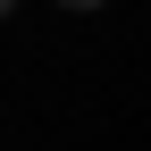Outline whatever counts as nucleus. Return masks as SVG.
Instances as JSON below:
<instances>
[{
    "instance_id": "f257e3e1",
    "label": "nucleus",
    "mask_w": 151,
    "mask_h": 151,
    "mask_svg": "<svg viewBox=\"0 0 151 151\" xmlns=\"http://www.w3.org/2000/svg\"><path fill=\"white\" fill-rule=\"evenodd\" d=\"M59 9H101V0H59Z\"/></svg>"
},
{
    "instance_id": "f03ea898",
    "label": "nucleus",
    "mask_w": 151,
    "mask_h": 151,
    "mask_svg": "<svg viewBox=\"0 0 151 151\" xmlns=\"http://www.w3.org/2000/svg\"><path fill=\"white\" fill-rule=\"evenodd\" d=\"M9 9H17V0H0V17H9Z\"/></svg>"
}]
</instances>
